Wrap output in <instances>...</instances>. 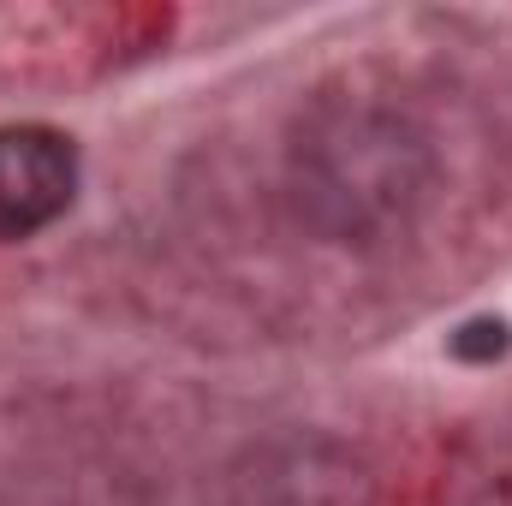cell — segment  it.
<instances>
[{
	"mask_svg": "<svg viewBox=\"0 0 512 506\" xmlns=\"http://www.w3.org/2000/svg\"><path fill=\"white\" fill-rule=\"evenodd\" d=\"M453 352L459 358H501L507 352V322H471V328H459Z\"/></svg>",
	"mask_w": 512,
	"mask_h": 506,
	"instance_id": "cell-2",
	"label": "cell"
},
{
	"mask_svg": "<svg viewBox=\"0 0 512 506\" xmlns=\"http://www.w3.org/2000/svg\"><path fill=\"white\" fill-rule=\"evenodd\" d=\"M78 149L48 126H0V239H30L66 215Z\"/></svg>",
	"mask_w": 512,
	"mask_h": 506,
	"instance_id": "cell-1",
	"label": "cell"
}]
</instances>
